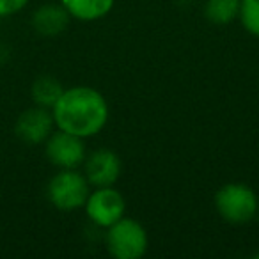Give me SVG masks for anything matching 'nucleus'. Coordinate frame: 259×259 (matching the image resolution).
<instances>
[{"instance_id":"20e7f679","label":"nucleus","mask_w":259,"mask_h":259,"mask_svg":"<svg viewBox=\"0 0 259 259\" xmlns=\"http://www.w3.org/2000/svg\"><path fill=\"white\" fill-rule=\"evenodd\" d=\"M89 194L87 178L73 169H62L48 183V199L62 211H73L85 206Z\"/></svg>"},{"instance_id":"f03ea898","label":"nucleus","mask_w":259,"mask_h":259,"mask_svg":"<svg viewBox=\"0 0 259 259\" xmlns=\"http://www.w3.org/2000/svg\"><path fill=\"white\" fill-rule=\"evenodd\" d=\"M217 211L229 224H245L257 213V197L243 183H227L215 195Z\"/></svg>"},{"instance_id":"4468645a","label":"nucleus","mask_w":259,"mask_h":259,"mask_svg":"<svg viewBox=\"0 0 259 259\" xmlns=\"http://www.w3.org/2000/svg\"><path fill=\"white\" fill-rule=\"evenodd\" d=\"M29 0H0V16H8L13 13H18L25 8Z\"/></svg>"},{"instance_id":"f257e3e1","label":"nucleus","mask_w":259,"mask_h":259,"mask_svg":"<svg viewBox=\"0 0 259 259\" xmlns=\"http://www.w3.org/2000/svg\"><path fill=\"white\" fill-rule=\"evenodd\" d=\"M59 130L76 137H93L100 134L108 121V105L103 94L91 87H71L62 93L52 107Z\"/></svg>"},{"instance_id":"9b49d317","label":"nucleus","mask_w":259,"mask_h":259,"mask_svg":"<svg viewBox=\"0 0 259 259\" xmlns=\"http://www.w3.org/2000/svg\"><path fill=\"white\" fill-rule=\"evenodd\" d=\"M64 89H62L61 82L50 75H43L34 82L32 85V98L39 107L52 108L57 100L62 96Z\"/></svg>"},{"instance_id":"7ed1b4c3","label":"nucleus","mask_w":259,"mask_h":259,"mask_svg":"<svg viewBox=\"0 0 259 259\" xmlns=\"http://www.w3.org/2000/svg\"><path fill=\"white\" fill-rule=\"evenodd\" d=\"M107 248L115 259H139L148 250V233L134 219H121L108 227Z\"/></svg>"},{"instance_id":"2eb2a0df","label":"nucleus","mask_w":259,"mask_h":259,"mask_svg":"<svg viewBox=\"0 0 259 259\" xmlns=\"http://www.w3.org/2000/svg\"><path fill=\"white\" fill-rule=\"evenodd\" d=\"M255 257H259V254H255Z\"/></svg>"},{"instance_id":"6e6552de","label":"nucleus","mask_w":259,"mask_h":259,"mask_svg":"<svg viewBox=\"0 0 259 259\" xmlns=\"http://www.w3.org/2000/svg\"><path fill=\"white\" fill-rule=\"evenodd\" d=\"M121 176V160L110 149H98L85 162V178L94 187H112Z\"/></svg>"},{"instance_id":"39448f33","label":"nucleus","mask_w":259,"mask_h":259,"mask_svg":"<svg viewBox=\"0 0 259 259\" xmlns=\"http://www.w3.org/2000/svg\"><path fill=\"white\" fill-rule=\"evenodd\" d=\"M124 197L112 187H98L85 201L87 217L100 227H110L124 215Z\"/></svg>"},{"instance_id":"0eeeda50","label":"nucleus","mask_w":259,"mask_h":259,"mask_svg":"<svg viewBox=\"0 0 259 259\" xmlns=\"http://www.w3.org/2000/svg\"><path fill=\"white\" fill-rule=\"evenodd\" d=\"M54 122V114H50L45 107L37 105V107L29 108L23 114H20L15 132L27 144H39L52 135Z\"/></svg>"},{"instance_id":"1a4fd4ad","label":"nucleus","mask_w":259,"mask_h":259,"mask_svg":"<svg viewBox=\"0 0 259 259\" xmlns=\"http://www.w3.org/2000/svg\"><path fill=\"white\" fill-rule=\"evenodd\" d=\"M69 18H71V15H69L68 9L62 4H45L34 13L32 25L37 34L54 37L59 36L61 32H64L69 23Z\"/></svg>"},{"instance_id":"423d86ee","label":"nucleus","mask_w":259,"mask_h":259,"mask_svg":"<svg viewBox=\"0 0 259 259\" xmlns=\"http://www.w3.org/2000/svg\"><path fill=\"white\" fill-rule=\"evenodd\" d=\"M47 156L54 165L61 169H75L85 160V146L82 137L61 130L48 137Z\"/></svg>"},{"instance_id":"ddd939ff","label":"nucleus","mask_w":259,"mask_h":259,"mask_svg":"<svg viewBox=\"0 0 259 259\" xmlns=\"http://www.w3.org/2000/svg\"><path fill=\"white\" fill-rule=\"evenodd\" d=\"M238 16L247 32L259 37V0H241Z\"/></svg>"},{"instance_id":"9d476101","label":"nucleus","mask_w":259,"mask_h":259,"mask_svg":"<svg viewBox=\"0 0 259 259\" xmlns=\"http://www.w3.org/2000/svg\"><path fill=\"white\" fill-rule=\"evenodd\" d=\"M62 6L76 20L94 22L108 15L114 6V0H62Z\"/></svg>"},{"instance_id":"f8f14e48","label":"nucleus","mask_w":259,"mask_h":259,"mask_svg":"<svg viewBox=\"0 0 259 259\" xmlns=\"http://www.w3.org/2000/svg\"><path fill=\"white\" fill-rule=\"evenodd\" d=\"M241 0H208L204 15L215 25H227L240 13Z\"/></svg>"}]
</instances>
